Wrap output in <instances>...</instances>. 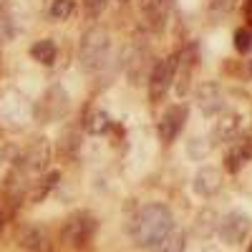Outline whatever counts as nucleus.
<instances>
[{"label":"nucleus","mask_w":252,"mask_h":252,"mask_svg":"<svg viewBox=\"0 0 252 252\" xmlns=\"http://www.w3.org/2000/svg\"><path fill=\"white\" fill-rule=\"evenodd\" d=\"M172 229H174V217L169 207L152 202V204H144L131 220V240L136 247H154L164 237H169Z\"/></svg>","instance_id":"nucleus-1"},{"label":"nucleus","mask_w":252,"mask_h":252,"mask_svg":"<svg viewBox=\"0 0 252 252\" xmlns=\"http://www.w3.org/2000/svg\"><path fill=\"white\" fill-rule=\"evenodd\" d=\"M111 56V38L106 31L101 28H91L83 33L81 38V46H78V58H81V66L86 71H98L109 63Z\"/></svg>","instance_id":"nucleus-2"},{"label":"nucleus","mask_w":252,"mask_h":252,"mask_svg":"<svg viewBox=\"0 0 252 252\" xmlns=\"http://www.w3.org/2000/svg\"><path fill=\"white\" fill-rule=\"evenodd\" d=\"M33 119V103L15 89H8L0 96V124L8 129H23Z\"/></svg>","instance_id":"nucleus-3"},{"label":"nucleus","mask_w":252,"mask_h":252,"mask_svg":"<svg viewBox=\"0 0 252 252\" xmlns=\"http://www.w3.org/2000/svg\"><path fill=\"white\" fill-rule=\"evenodd\" d=\"M250 227H252V217L245 212V209H229L224 217H220L217 222V235L224 245L229 247H237L247 240L250 235Z\"/></svg>","instance_id":"nucleus-4"},{"label":"nucleus","mask_w":252,"mask_h":252,"mask_svg":"<svg viewBox=\"0 0 252 252\" xmlns=\"http://www.w3.org/2000/svg\"><path fill=\"white\" fill-rule=\"evenodd\" d=\"M184 124H187V106H184V103H174V106H169V109L161 114L159 124H157L159 141L172 144V141L182 134Z\"/></svg>","instance_id":"nucleus-5"},{"label":"nucleus","mask_w":252,"mask_h":252,"mask_svg":"<svg viewBox=\"0 0 252 252\" xmlns=\"http://www.w3.org/2000/svg\"><path fill=\"white\" fill-rule=\"evenodd\" d=\"M242 126H245V116L237 109H229L217 114V121L212 126V136L217 141H235L242 134Z\"/></svg>","instance_id":"nucleus-6"},{"label":"nucleus","mask_w":252,"mask_h":252,"mask_svg":"<svg viewBox=\"0 0 252 252\" xmlns=\"http://www.w3.org/2000/svg\"><path fill=\"white\" fill-rule=\"evenodd\" d=\"M174 71H177V58H164L154 66V71L149 76V96H152V101L164 98V94L169 91V83L174 78Z\"/></svg>","instance_id":"nucleus-7"},{"label":"nucleus","mask_w":252,"mask_h":252,"mask_svg":"<svg viewBox=\"0 0 252 252\" xmlns=\"http://www.w3.org/2000/svg\"><path fill=\"white\" fill-rule=\"evenodd\" d=\"M197 106L204 116H217L224 111V91L220 83L207 81L197 89Z\"/></svg>","instance_id":"nucleus-8"},{"label":"nucleus","mask_w":252,"mask_h":252,"mask_svg":"<svg viewBox=\"0 0 252 252\" xmlns=\"http://www.w3.org/2000/svg\"><path fill=\"white\" fill-rule=\"evenodd\" d=\"M222 189V172L217 166H199L192 177V192L202 199L215 197Z\"/></svg>","instance_id":"nucleus-9"},{"label":"nucleus","mask_w":252,"mask_h":252,"mask_svg":"<svg viewBox=\"0 0 252 252\" xmlns=\"http://www.w3.org/2000/svg\"><path fill=\"white\" fill-rule=\"evenodd\" d=\"M91 235H94V220L91 217H76L63 229V240L68 245H83L91 240Z\"/></svg>","instance_id":"nucleus-10"},{"label":"nucleus","mask_w":252,"mask_h":252,"mask_svg":"<svg viewBox=\"0 0 252 252\" xmlns=\"http://www.w3.org/2000/svg\"><path fill=\"white\" fill-rule=\"evenodd\" d=\"M56 56H58V48L53 43V38H40L31 46V58L35 63H40V66H53Z\"/></svg>","instance_id":"nucleus-11"},{"label":"nucleus","mask_w":252,"mask_h":252,"mask_svg":"<svg viewBox=\"0 0 252 252\" xmlns=\"http://www.w3.org/2000/svg\"><path fill=\"white\" fill-rule=\"evenodd\" d=\"M252 157V144L250 141H237V146L227 154V172H240Z\"/></svg>","instance_id":"nucleus-12"},{"label":"nucleus","mask_w":252,"mask_h":252,"mask_svg":"<svg viewBox=\"0 0 252 252\" xmlns=\"http://www.w3.org/2000/svg\"><path fill=\"white\" fill-rule=\"evenodd\" d=\"M86 131L89 134H94V136H101V134H106L109 129H111V116L106 114V111H101V109H96V111H91L89 114V119H86Z\"/></svg>","instance_id":"nucleus-13"},{"label":"nucleus","mask_w":252,"mask_h":252,"mask_svg":"<svg viewBox=\"0 0 252 252\" xmlns=\"http://www.w3.org/2000/svg\"><path fill=\"white\" fill-rule=\"evenodd\" d=\"M187 154L192 161H204L209 154H212V144L209 139H202V136H192L187 141Z\"/></svg>","instance_id":"nucleus-14"},{"label":"nucleus","mask_w":252,"mask_h":252,"mask_svg":"<svg viewBox=\"0 0 252 252\" xmlns=\"http://www.w3.org/2000/svg\"><path fill=\"white\" fill-rule=\"evenodd\" d=\"M187 250V237L182 232H172L157 245V252H184Z\"/></svg>","instance_id":"nucleus-15"},{"label":"nucleus","mask_w":252,"mask_h":252,"mask_svg":"<svg viewBox=\"0 0 252 252\" xmlns=\"http://www.w3.org/2000/svg\"><path fill=\"white\" fill-rule=\"evenodd\" d=\"M73 5H76V0H53V3H51V18H53V20H66V18H71Z\"/></svg>","instance_id":"nucleus-16"},{"label":"nucleus","mask_w":252,"mask_h":252,"mask_svg":"<svg viewBox=\"0 0 252 252\" xmlns=\"http://www.w3.org/2000/svg\"><path fill=\"white\" fill-rule=\"evenodd\" d=\"M43 232H40V229H26L23 235H20V242H23L28 250H40L43 247Z\"/></svg>","instance_id":"nucleus-17"},{"label":"nucleus","mask_w":252,"mask_h":252,"mask_svg":"<svg viewBox=\"0 0 252 252\" xmlns=\"http://www.w3.org/2000/svg\"><path fill=\"white\" fill-rule=\"evenodd\" d=\"M235 48H237L240 53H247V51L252 48V33H250V31H242V28H240V31L235 33Z\"/></svg>","instance_id":"nucleus-18"},{"label":"nucleus","mask_w":252,"mask_h":252,"mask_svg":"<svg viewBox=\"0 0 252 252\" xmlns=\"http://www.w3.org/2000/svg\"><path fill=\"white\" fill-rule=\"evenodd\" d=\"M103 5H106V0H86V10L91 15H98L103 10Z\"/></svg>","instance_id":"nucleus-19"},{"label":"nucleus","mask_w":252,"mask_h":252,"mask_svg":"<svg viewBox=\"0 0 252 252\" xmlns=\"http://www.w3.org/2000/svg\"><path fill=\"white\" fill-rule=\"evenodd\" d=\"M235 3H237V0H212V8L227 13V10H232V8H235Z\"/></svg>","instance_id":"nucleus-20"},{"label":"nucleus","mask_w":252,"mask_h":252,"mask_svg":"<svg viewBox=\"0 0 252 252\" xmlns=\"http://www.w3.org/2000/svg\"><path fill=\"white\" fill-rule=\"evenodd\" d=\"M202 252H220V250H215V247H204Z\"/></svg>","instance_id":"nucleus-21"},{"label":"nucleus","mask_w":252,"mask_h":252,"mask_svg":"<svg viewBox=\"0 0 252 252\" xmlns=\"http://www.w3.org/2000/svg\"><path fill=\"white\" fill-rule=\"evenodd\" d=\"M250 15H252V0H250Z\"/></svg>","instance_id":"nucleus-22"},{"label":"nucleus","mask_w":252,"mask_h":252,"mask_svg":"<svg viewBox=\"0 0 252 252\" xmlns=\"http://www.w3.org/2000/svg\"><path fill=\"white\" fill-rule=\"evenodd\" d=\"M247 252H252V242H250V247H247Z\"/></svg>","instance_id":"nucleus-23"},{"label":"nucleus","mask_w":252,"mask_h":252,"mask_svg":"<svg viewBox=\"0 0 252 252\" xmlns=\"http://www.w3.org/2000/svg\"><path fill=\"white\" fill-rule=\"evenodd\" d=\"M250 73H252V61H250Z\"/></svg>","instance_id":"nucleus-24"},{"label":"nucleus","mask_w":252,"mask_h":252,"mask_svg":"<svg viewBox=\"0 0 252 252\" xmlns=\"http://www.w3.org/2000/svg\"><path fill=\"white\" fill-rule=\"evenodd\" d=\"M0 220H3V217H0ZM0 224H3V222H0Z\"/></svg>","instance_id":"nucleus-25"}]
</instances>
